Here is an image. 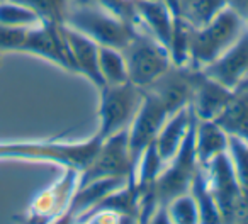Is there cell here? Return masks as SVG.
<instances>
[{
  "label": "cell",
  "instance_id": "obj_12",
  "mask_svg": "<svg viewBox=\"0 0 248 224\" xmlns=\"http://www.w3.org/2000/svg\"><path fill=\"white\" fill-rule=\"evenodd\" d=\"M202 72L231 90L248 78V26L219 58L204 66Z\"/></svg>",
  "mask_w": 248,
  "mask_h": 224
},
{
  "label": "cell",
  "instance_id": "obj_6",
  "mask_svg": "<svg viewBox=\"0 0 248 224\" xmlns=\"http://www.w3.org/2000/svg\"><path fill=\"white\" fill-rule=\"evenodd\" d=\"M196 121L197 118L194 116L179 151L165 163L163 170L152 185V190L155 192L160 206H167L173 197L182 195L190 189L194 172L199 165L196 158Z\"/></svg>",
  "mask_w": 248,
  "mask_h": 224
},
{
  "label": "cell",
  "instance_id": "obj_15",
  "mask_svg": "<svg viewBox=\"0 0 248 224\" xmlns=\"http://www.w3.org/2000/svg\"><path fill=\"white\" fill-rule=\"evenodd\" d=\"M140 24L155 36L167 49L173 32V15L163 0H136Z\"/></svg>",
  "mask_w": 248,
  "mask_h": 224
},
{
  "label": "cell",
  "instance_id": "obj_13",
  "mask_svg": "<svg viewBox=\"0 0 248 224\" xmlns=\"http://www.w3.org/2000/svg\"><path fill=\"white\" fill-rule=\"evenodd\" d=\"M233 97L234 90L224 87L223 83L216 82L214 78L207 76L202 70H199L189 107L197 119L214 121Z\"/></svg>",
  "mask_w": 248,
  "mask_h": 224
},
{
  "label": "cell",
  "instance_id": "obj_31",
  "mask_svg": "<svg viewBox=\"0 0 248 224\" xmlns=\"http://www.w3.org/2000/svg\"><path fill=\"white\" fill-rule=\"evenodd\" d=\"M0 2H2V0H0Z\"/></svg>",
  "mask_w": 248,
  "mask_h": 224
},
{
  "label": "cell",
  "instance_id": "obj_16",
  "mask_svg": "<svg viewBox=\"0 0 248 224\" xmlns=\"http://www.w3.org/2000/svg\"><path fill=\"white\" fill-rule=\"evenodd\" d=\"M194 112L190 107L180 109L177 112L169 116V119L165 121V124L162 126L158 136L155 138V148L160 153V156L163 158V162H169L170 158H173L177 151H179L180 145L186 139L187 131L190 128L192 122Z\"/></svg>",
  "mask_w": 248,
  "mask_h": 224
},
{
  "label": "cell",
  "instance_id": "obj_20",
  "mask_svg": "<svg viewBox=\"0 0 248 224\" xmlns=\"http://www.w3.org/2000/svg\"><path fill=\"white\" fill-rule=\"evenodd\" d=\"M99 70L106 85L129 82L126 61H124V55L121 49L99 46Z\"/></svg>",
  "mask_w": 248,
  "mask_h": 224
},
{
  "label": "cell",
  "instance_id": "obj_8",
  "mask_svg": "<svg viewBox=\"0 0 248 224\" xmlns=\"http://www.w3.org/2000/svg\"><path fill=\"white\" fill-rule=\"evenodd\" d=\"M136 165L128 146V131H121L102 139L89 165L80 172L78 187L107 177L135 179Z\"/></svg>",
  "mask_w": 248,
  "mask_h": 224
},
{
  "label": "cell",
  "instance_id": "obj_10",
  "mask_svg": "<svg viewBox=\"0 0 248 224\" xmlns=\"http://www.w3.org/2000/svg\"><path fill=\"white\" fill-rule=\"evenodd\" d=\"M169 116L170 114L165 105L155 95L143 90L140 109L128 128V146L135 165H138V160L143 151L155 141Z\"/></svg>",
  "mask_w": 248,
  "mask_h": 224
},
{
  "label": "cell",
  "instance_id": "obj_4",
  "mask_svg": "<svg viewBox=\"0 0 248 224\" xmlns=\"http://www.w3.org/2000/svg\"><path fill=\"white\" fill-rule=\"evenodd\" d=\"M123 55L128 70V80L140 89H146L172 65L169 49L141 24L123 49Z\"/></svg>",
  "mask_w": 248,
  "mask_h": 224
},
{
  "label": "cell",
  "instance_id": "obj_28",
  "mask_svg": "<svg viewBox=\"0 0 248 224\" xmlns=\"http://www.w3.org/2000/svg\"><path fill=\"white\" fill-rule=\"evenodd\" d=\"M234 92H241V93H245V95H248V78H245L243 82L234 89Z\"/></svg>",
  "mask_w": 248,
  "mask_h": 224
},
{
  "label": "cell",
  "instance_id": "obj_17",
  "mask_svg": "<svg viewBox=\"0 0 248 224\" xmlns=\"http://www.w3.org/2000/svg\"><path fill=\"white\" fill-rule=\"evenodd\" d=\"M228 151V134L207 119L196 121V158L197 163L206 166L217 155Z\"/></svg>",
  "mask_w": 248,
  "mask_h": 224
},
{
  "label": "cell",
  "instance_id": "obj_25",
  "mask_svg": "<svg viewBox=\"0 0 248 224\" xmlns=\"http://www.w3.org/2000/svg\"><path fill=\"white\" fill-rule=\"evenodd\" d=\"M224 7H228V0H194L186 14V21L192 28H201L216 17Z\"/></svg>",
  "mask_w": 248,
  "mask_h": 224
},
{
  "label": "cell",
  "instance_id": "obj_14",
  "mask_svg": "<svg viewBox=\"0 0 248 224\" xmlns=\"http://www.w3.org/2000/svg\"><path fill=\"white\" fill-rule=\"evenodd\" d=\"M65 38L68 43L70 53H72L77 73L83 75L89 82H92V85L97 90L104 89L106 83H104L99 70V45L82 32L68 28V26H65Z\"/></svg>",
  "mask_w": 248,
  "mask_h": 224
},
{
  "label": "cell",
  "instance_id": "obj_9",
  "mask_svg": "<svg viewBox=\"0 0 248 224\" xmlns=\"http://www.w3.org/2000/svg\"><path fill=\"white\" fill-rule=\"evenodd\" d=\"M197 73L199 70L190 66L189 63L187 65H173L172 63L155 82L141 90L155 95L165 105L169 114H173L177 110L190 105Z\"/></svg>",
  "mask_w": 248,
  "mask_h": 224
},
{
  "label": "cell",
  "instance_id": "obj_18",
  "mask_svg": "<svg viewBox=\"0 0 248 224\" xmlns=\"http://www.w3.org/2000/svg\"><path fill=\"white\" fill-rule=\"evenodd\" d=\"M217 126L228 136L243 139L248 143V95L234 92V97L230 100L221 114L214 119Z\"/></svg>",
  "mask_w": 248,
  "mask_h": 224
},
{
  "label": "cell",
  "instance_id": "obj_11",
  "mask_svg": "<svg viewBox=\"0 0 248 224\" xmlns=\"http://www.w3.org/2000/svg\"><path fill=\"white\" fill-rule=\"evenodd\" d=\"M78 170L65 168L62 179L38 194L29 206V223H58L78 189Z\"/></svg>",
  "mask_w": 248,
  "mask_h": 224
},
{
  "label": "cell",
  "instance_id": "obj_1",
  "mask_svg": "<svg viewBox=\"0 0 248 224\" xmlns=\"http://www.w3.org/2000/svg\"><path fill=\"white\" fill-rule=\"evenodd\" d=\"M102 139L93 133L92 138L78 143L48 141H14L0 143V160H26V162L55 163L63 168L82 172L95 155Z\"/></svg>",
  "mask_w": 248,
  "mask_h": 224
},
{
  "label": "cell",
  "instance_id": "obj_5",
  "mask_svg": "<svg viewBox=\"0 0 248 224\" xmlns=\"http://www.w3.org/2000/svg\"><path fill=\"white\" fill-rule=\"evenodd\" d=\"M99 128L95 134L106 139L121 131H128L143 99V90L131 82L106 85L99 90Z\"/></svg>",
  "mask_w": 248,
  "mask_h": 224
},
{
  "label": "cell",
  "instance_id": "obj_19",
  "mask_svg": "<svg viewBox=\"0 0 248 224\" xmlns=\"http://www.w3.org/2000/svg\"><path fill=\"white\" fill-rule=\"evenodd\" d=\"M189 192L194 197V200L197 204V209H199V223H206V224L221 223L219 210H217L214 197L211 194L209 183H207L206 166L197 165L192 177V182H190Z\"/></svg>",
  "mask_w": 248,
  "mask_h": 224
},
{
  "label": "cell",
  "instance_id": "obj_26",
  "mask_svg": "<svg viewBox=\"0 0 248 224\" xmlns=\"http://www.w3.org/2000/svg\"><path fill=\"white\" fill-rule=\"evenodd\" d=\"M29 28L0 24V53L4 51H21L24 48L26 34Z\"/></svg>",
  "mask_w": 248,
  "mask_h": 224
},
{
  "label": "cell",
  "instance_id": "obj_3",
  "mask_svg": "<svg viewBox=\"0 0 248 224\" xmlns=\"http://www.w3.org/2000/svg\"><path fill=\"white\" fill-rule=\"evenodd\" d=\"M65 26L85 34L99 46L123 51L135 36L140 24H131L114 15L100 5H73L65 19Z\"/></svg>",
  "mask_w": 248,
  "mask_h": 224
},
{
  "label": "cell",
  "instance_id": "obj_22",
  "mask_svg": "<svg viewBox=\"0 0 248 224\" xmlns=\"http://www.w3.org/2000/svg\"><path fill=\"white\" fill-rule=\"evenodd\" d=\"M0 24L17 26V28H32L41 24V19L32 9L26 5L16 4L11 0L0 2Z\"/></svg>",
  "mask_w": 248,
  "mask_h": 224
},
{
  "label": "cell",
  "instance_id": "obj_7",
  "mask_svg": "<svg viewBox=\"0 0 248 224\" xmlns=\"http://www.w3.org/2000/svg\"><path fill=\"white\" fill-rule=\"evenodd\" d=\"M206 173L221 223H241L247 206V192H243L238 183L228 151L211 160L206 165Z\"/></svg>",
  "mask_w": 248,
  "mask_h": 224
},
{
  "label": "cell",
  "instance_id": "obj_27",
  "mask_svg": "<svg viewBox=\"0 0 248 224\" xmlns=\"http://www.w3.org/2000/svg\"><path fill=\"white\" fill-rule=\"evenodd\" d=\"M228 5L236 12H240L243 17L248 15V0H228Z\"/></svg>",
  "mask_w": 248,
  "mask_h": 224
},
{
  "label": "cell",
  "instance_id": "obj_29",
  "mask_svg": "<svg viewBox=\"0 0 248 224\" xmlns=\"http://www.w3.org/2000/svg\"><path fill=\"white\" fill-rule=\"evenodd\" d=\"M73 5H97L99 0H72Z\"/></svg>",
  "mask_w": 248,
  "mask_h": 224
},
{
  "label": "cell",
  "instance_id": "obj_30",
  "mask_svg": "<svg viewBox=\"0 0 248 224\" xmlns=\"http://www.w3.org/2000/svg\"><path fill=\"white\" fill-rule=\"evenodd\" d=\"M245 21H247V26H248V15H247V17H245Z\"/></svg>",
  "mask_w": 248,
  "mask_h": 224
},
{
  "label": "cell",
  "instance_id": "obj_2",
  "mask_svg": "<svg viewBox=\"0 0 248 224\" xmlns=\"http://www.w3.org/2000/svg\"><path fill=\"white\" fill-rule=\"evenodd\" d=\"M245 28H247L245 17L230 5L224 7L207 24L201 28H190L189 65L197 70L211 65L240 38Z\"/></svg>",
  "mask_w": 248,
  "mask_h": 224
},
{
  "label": "cell",
  "instance_id": "obj_21",
  "mask_svg": "<svg viewBox=\"0 0 248 224\" xmlns=\"http://www.w3.org/2000/svg\"><path fill=\"white\" fill-rule=\"evenodd\" d=\"M16 4L26 5L39 15L41 22L65 24L66 14L72 7V0H11Z\"/></svg>",
  "mask_w": 248,
  "mask_h": 224
},
{
  "label": "cell",
  "instance_id": "obj_24",
  "mask_svg": "<svg viewBox=\"0 0 248 224\" xmlns=\"http://www.w3.org/2000/svg\"><path fill=\"white\" fill-rule=\"evenodd\" d=\"M228 155H230L238 183L243 192H248V143L228 136Z\"/></svg>",
  "mask_w": 248,
  "mask_h": 224
},
{
  "label": "cell",
  "instance_id": "obj_23",
  "mask_svg": "<svg viewBox=\"0 0 248 224\" xmlns=\"http://www.w3.org/2000/svg\"><path fill=\"white\" fill-rule=\"evenodd\" d=\"M170 223L175 224H196L199 223V209L190 195V192H186L182 195H177L167 204Z\"/></svg>",
  "mask_w": 248,
  "mask_h": 224
}]
</instances>
